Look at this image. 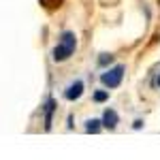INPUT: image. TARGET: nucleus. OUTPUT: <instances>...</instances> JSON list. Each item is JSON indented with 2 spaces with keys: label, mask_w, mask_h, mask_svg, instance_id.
<instances>
[{
  "label": "nucleus",
  "mask_w": 160,
  "mask_h": 160,
  "mask_svg": "<svg viewBox=\"0 0 160 160\" xmlns=\"http://www.w3.org/2000/svg\"><path fill=\"white\" fill-rule=\"evenodd\" d=\"M158 86H160V75H158Z\"/></svg>",
  "instance_id": "obj_10"
},
{
  "label": "nucleus",
  "mask_w": 160,
  "mask_h": 160,
  "mask_svg": "<svg viewBox=\"0 0 160 160\" xmlns=\"http://www.w3.org/2000/svg\"><path fill=\"white\" fill-rule=\"evenodd\" d=\"M100 124H102V122H98V120H88V122H86V130H88V132H98Z\"/></svg>",
  "instance_id": "obj_6"
},
{
  "label": "nucleus",
  "mask_w": 160,
  "mask_h": 160,
  "mask_svg": "<svg viewBox=\"0 0 160 160\" xmlns=\"http://www.w3.org/2000/svg\"><path fill=\"white\" fill-rule=\"evenodd\" d=\"M122 77H124V66H113L111 71L100 75V81L105 88H118L122 83Z\"/></svg>",
  "instance_id": "obj_2"
},
{
  "label": "nucleus",
  "mask_w": 160,
  "mask_h": 160,
  "mask_svg": "<svg viewBox=\"0 0 160 160\" xmlns=\"http://www.w3.org/2000/svg\"><path fill=\"white\" fill-rule=\"evenodd\" d=\"M102 126L109 128V130H113V128L118 126V113H115L113 109H107L105 113H102Z\"/></svg>",
  "instance_id": "obj_4"
},
{
  "label": "nucleus",
  "mask_w": 160,
  "mask_h": 160,
  "mask_svg": "<svg viewBox=\"0 0 160 160\" xmlns=\"http://www.w3.org/2000/svg\"><path fill=\"white\" fill-rule=\"evenodd\" d=\"M75 45H77V41H75V34H73V32H64V34H62L60 45L53 49V60H56V62L68 60V58L73 56V51H75Z\"/></svg>",
  "instance_id": "obj_1"
},
{
  "label": "nucleus",
  "mask_w": 160,
  "mask_h": 160,
  "mask_svg": "<svg viewBox=\"0 0 160 160\" xmlns=\"http://www.w3.org/2000/svg\"><path fill=\"white\" fill-rule=\"evenodd\" d=\"M81 94H83V81H75V83H71V86L66 88V92H64V96H66L68 100H77Z\"/></svg>",
  "instance_id": "obj_3"
},
{
  "label": "nucleus",
  "mask_w": 160,
  "mask_h": 160,
  "mask_svg": "<svg viewBox=\"0 0 160 160\" xmlns=\"http://www.w3.org/2000/svg\"><path fill=\"white\" fill-rule=\"evenodd\" d=\"M38 2H41L45 9H56V7H60L64 0H38Z\"/></svg>",
  "instance_id": "obj_7"
},
{
  "label": "nucleus",
  "mask_w": 160,
  "mask_h": 160,
  "mask_svg": "<svg viewBox=\"0 0 160 160\" xmlns=\"http://www.w3.org/2000/svg\"><path fill=\"white\" fill-rule=\"evenodd\" d=\"M111 60H113L111 56H109V58H107V56H102V58H100V64H107V62H111Z\"/></svg>",
  "instance_id": "obj_9"
},
{
  "label": "nucleus",
  "mask_w": 160,
  "mask_h": 160,
  "mask_svg": "<svg viewBox=\"0 0 160 160\" xmlns=\"http://www.w3.org/2000/svg\"><path fill=\"white\" fill-rule=\"evenodd\" d=\"M107 96H109L107 92H96V94H94V100H96V102H102V100H107Z\"/></svg>",
  "instance_id": "obj_8"
},
{
  "label": "nucleus",
  "mask_w": 160,
  "mask_h": 160,
  "mask_svg": "<svg viewBox=\"0 0 160 160\" xmlns=\"http://www.w3.org/2000/svg\"><path fill=\"white\" fill-rule=\"evenodd\" d=\"M53 109H56V102L51 98H47V102H45V130L51 128V113H53Z\"/></svg>",
  "instance_id": "obj_5"
}]
</instances>
